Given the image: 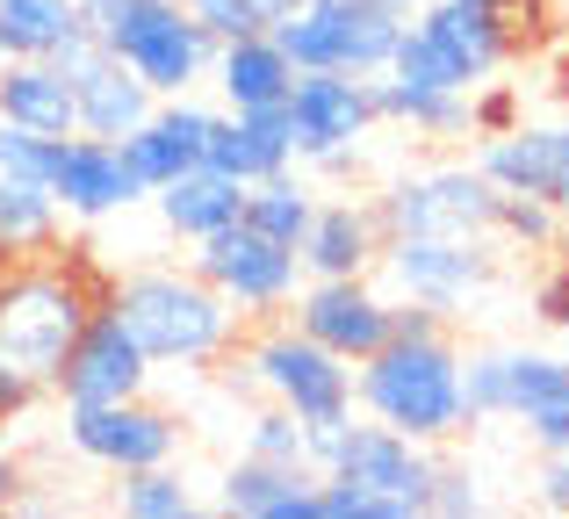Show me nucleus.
<instances>
[{"mask_svg":"<svg viewBox=\"0 0 569 519\" xmlns=\"http://www.w3.org/2000/svg\"><path fill=\"white\" fill-rule=\"evenodd\" d=\"M209 123H217V109H202V101H188V94H159L152 116L116 144H123V159L138 167L144 188H167V181H181L188 167H202Z\"/></svg>","mask_w":569,"mask_h":519,"instance_id":"aec40b11","label":"nucleus"},{"mask_svg":"<svg viewBox=\"0 0 569 519\" xmlns=\"http://www.w3.org/2000/svg\"><path fill=\"white\" fill-rule=\"evenodd\" d=\"M144 382H152V353L130 339V325L101 296V310L87 318V332L72 339L66 368H58L51 397H66V405H116V397H144Z\"/></svg>","mask_w":569,"mask_h":519,"instance_id":"dca6fc26","label":"nucleus"},{"mask_svg":"<svg viewBox=\"0 0 569 519\" xmlns=\"http://www.w3.org/2000/svg\"><path fill=\"white\" fill-rule=\"evenodd\" d=\"M382 239H490L498 231V181L483 167L397 173L376 196Z\"/></svg>","mask_w":569,"mask_h":519,"instance_id":"1a4fd4ad","label":"nucleus"},{"mask_svg":"<svg viewBox=\"0 0 569 519\" xmlns=\"http://www.w3.org/2000/svg\"><path fill=\"white\" fill-rule=\"evenodd\" d=\"M181 8L194 14V22L209 29L217 43H231V37H252V29H267V8L260 0H181Z\"/></svg>","mask_w":569,"mask_h":519,"instance_id":"f704fd0d","label":"nucleus"},{"mask_svg":"<svg viewBox=\"0 0 569 519\" xmlns=\"http://www.w3.org/2000/svg\"><path fill=\"white\" fill-rule=\"evenodd\" d=\"M101 281L80 260L51 253H8L0 267V361L37 390H58L72 339L87 332V318L101 310Z\"/></svg>","mask_w":569,"mask_h":519,"instance_id":"f257e3e1","label":"nucleus"},{"mask_svg":"<svg viewBox=\"0 0 569 519\" xmlns=\"http://www.w3.org/2000/svg\"><path fill=\"white\" fill-rule=\"evenodd\" d=\"M202 167L223 173V181L252 188L267 181V173L296 167V138H289V109H223L217 123H209V144H202Z\"/></svg>","mask_w":569,"mask_h":519,"instance_id":"412c9836","label":"nucleus"},{"mask_svg":"<svg viewBox=\"0 0 569 519\" xmlns=\"http://www.w3.org/2000/svg\"><path fill=\"white\" fill-rule=\"evenodd\" d=\"M194 275H202L238 318L267 325V318H281V310L296 303V289H303V253L281 246V239H267V231H252V224H223L217 239L194 246Z\"/></svg>","mask_w":569,"mask_h":519,"instance_id":"9d476101","label":"nucleus"},{"mask_svg":"<svg viewBox=\"0 0 569 519\" xmlns=\"http://www.w3.org/2000/svg\"><path fill=\"white\" fill-rule=\"evenodd\" d=\"M389 310H397V296L376 289L368 275H303V289L289 303V325H303L339 361H368L389 339Z\"/></svg>","mask_w":569,"mask_h":519,"instance_id":"ddd939ff","label":"nucleus"},{"mask_svg":"<svg viewBox=\"0 0 569 519\" xmlns=\"http://www.w3.org/2000/svg\"><path fill=\"white\" fill-rule=\"evenodd\" d=\"M376 267L389 296H411V303L461 318V303H476L498 275V239H382Z\"/></svg>","mask_w":569,"mask_h":519,"instance_id":"f8f14e48","label":"nucleus"},{"mask_svg":"<svg viewBox=\"0 0 569 519\" xmlns=\"http://www.w3.org/2000/svg\"><path fill=\"white\" fill-rule=\"evenodd\" d=\"M246 455H267V462H310V426H296V411L267 405V411H252V426H246Z\"/></svg>","mask_w":569,"mask_h":519,"instance_id":"473e14b6","label":"nucleus"},{"mask_svg":"<svg viewBox=\"0 0 569 519\" xmlns=\"http://www.w3.org/2000/svg\"><path fill=\"white\" fill-rule=\"evenodd\" d=\"M512 0H418L382 72L432 87H483L512 58Z\"/></svg>","mask_w":569,"mask_h":519,"instance_id":"20e7f679","label":"nucleus"},{"mask_svg":"<svg viewBox=\"0 0 569 519\" xmlns=\"http://www.w3.org/2000/svg\"><path fill=\"white\" fill-rule=\"evenodd\" d=\"M389 8H403V14H411V8H418V0H389Z\"/></svg>","mask_w":569,"mask_h":519,"instance_id":"a18cd8bd","label":"nucleus"},{"mask_svg":"<svg viewBox=\"0 0 569 519\" xmlns=\"http://www.w3.org/2000/svg\"><path fill=\"white\" fill-rule=\"evenodd\" d=\"M223 512L246 519H318V469L310 462H267V455H238L217 483Z\"/></svg>","mask_w":569,"mask_h":519,"instance_id":"4be33fe9","label":"nucleus"},{"mask_svg":"<svg viewBox=\"0 0 569 519\" xmlns=\"http://www.w3.org/2000/svg\"><path fill=\"white\" fill-rule=\"evenodd\" d=\"M231 382H246L267 405L296 411V426H310V433H332L339 419H353V361H339L332 347H318L289 318L252 332V347L238 353Z\"/></svg>","mask_w":569,"mask_h":519,"instance_id":"423d86ee","label":"nucleus"},{"mask_svg":"<svg viewBox=\"0 0 569 519\" xmlns=\"http://www.w3.org/2000/svg\"><path fill=\"white\" fill-rule=\"evenodd\" d=\"M51 167H58V138H43V130H22V123H0V173L51 188Z\"/></svg>","mask_w":569,"mask_h":519,"instance_id":"72a5a7b5","label":"nucleus"},{"mask_svg":"<svg viewBox=\"0 0 569 519\" xmlns=\"http://www.w3.org/2000/svg\"><path fill=\"white\" fill-rule=\"evenodd\" d=\"M37 397H43L37 382H22V376H14L8 361H0V426H14V419H22L29 405H37Z\"/></svg>","mask_w":569,"mask_h":519,"instance_id":"ea45409f","label":"nucleus"},{"mask_svg":"<svg viewBox=\"0 0 569 519\" xmlns=\"http://www.w3.org/2000/svg\"><path fill=\"white\" fill-rule=\"evenodd\" d=\"M461 390H469L476 419H533V411L562 405L569 382H562V353L483 347V353H461Z\"/></svg>","mask_w":569,"mask_h":519,"instance_id":"2eb2a0df","label":"nucleus"},{"mask_svg":"<svg viewBox=\"0 0 569 519\" xmlns=\"http://www.w3.org/2000/svg\"><path fill=\"white\" fill-rule=\"evenodd\" d=\"M51 196L66 217H116L130 210V202H144L152 188L138 181V167L123 159V144L116 138H87V130H72V138H58V167H51Z\"/></svg>","mask_w":569,"mask_h":519,"instance_id":"a211bd4d","label":"nucleus"},{"mask_svg":"<svg viewBox=\"0 0 569 519\" xmlns=\"http://www.w3.org/2000/svg\"><path fill=\"white\" fill-rule=\"evenodd\" d=\"M562 382H569V353H562Z\"/></svg>","mask_w":569,"mask_h":519,"instance_id":"49530a36","label":"nucleus"},{"mask_svg":"<svg viewBox=\"0 0 569 519\" xmlns=\"http://www.w3.org/2000/svg\"><path fill=\"white\" fill-rule=\"evenodd\" d=\"M0 506H14V462H8V448H0Z\"/></svg>","mask_w":569,"mask_h":519,"instance_id":"79ce46f5","label":"nucleus"},{"mask_svg":"<svg viewBox=\"0 0 569 519\" xmlns=\"http://www.w3.org/2000/svg\"><path fill=\"white\" fill-rule=\"evenodd\" d=\"M476 167L505 188V196H541V202H569V123H527L519 116L512 130L483 138Z\"/></svg>","mask_w":569,"mask_h":519,"instance_id":"6ab92c4d","label":"nucleus"},{"mask_svg":"<svg viewBox=\"0 0 569 519\" xmlns=\"http://www.w3.org/2000/svg\"><path fill=\"white\" fill-rule=\"evenodd\" d=\"M80 37V0H0V58H66Z\"/></svg>","mask_w":569,"mask_h":519,"instance_id":"cd10ccee","label":"nucleus"},{"mask_svg":"<svg viewBox=\"0 0 569 519\" xmlns=\"http://www.w3.org/2000/svg\"><path fill=\"white\" fill-rule=\"evenodd\" d=\"M519 426H527V440L541 455H569V397H562V405H548V411H533V419H519Z\"/></svg>","mask_w":569,"mask_h":519,"instance_id":"4c0bfd02","label":"nucleus"},{"mask_svg":"<svg viewBox=\"0 0 569 519\" xmlns=\"http://www.w3.org/2000/svg\"><path fill=\"white\" fill-rule=\"evenodd\" d=\"M310 462H318V477L382 498L389 519H418L432 498V477H440V455L426 440L397 433V426L368 419V411L361 419H339L332 433H310Z\"/></svg>","mask_w":569,"mask_h":519,"instance_id":"0eeeda50","label":"nucleus"},{"mask_svg":"<svg viewBox=\"0 0 569 519\" xmlns=\"http://www.w3.org/2000/svg\"><path fill=\"white\" fill-rule=\"evenodd\" d=\"M533 318H541V325H569V260H562V275H548L541 289H533Z\"/></svg>","mask_w":569,"mask_h":519,"instance_id":"58836bf2","label":"nucleus"},{"mask_svg":"<svg viewBox=\"0 0 569 519\" xmlns=\"http://www.w3.org/2000/svg\"><path fill=\"white\" fill-rule=\"evenodd\" d=\"M0 123L43 130V138H72V80L58 58H0Z\"/></svg>","mask_w":569,"mask_h":519,"instance_id":"393cba45","label":"nucleus"},{"mask_svg":"<svg viewBox=\"0 0 569 519\" xmlns=\"http://www.w3.org/2000/svg\"><path fill=\"white\" fill-rule=\"evenodd\" d=\"M556 253L569 260V202H562V210H556Z\"/></svg>","mask_w":569,"mask_h":519,"instance_id":"c03bdc74","label":"nucleus"},{"mask_svg":"<svg viewBox=\"0 0 569 519\" xmlns=\"http://www.w3.org/2000/svg\"><path fill=\"white\" fill-rule=\"evenodd\" d=\"M152 202H159V224H167L173 239H181V246H202V239H217L223 224H238L246 188L223 181V173H209V167H188L181 181L152 188Z\"/></svg>","mask_w":569,"mask_h":519,"instance_id":"a878e982","label":"nucleus"},{"mask_svg":"<svg viewBox=\"0 0 569 519\" xmlns=\"http://www.w3.org/2000/svg\"><path fill=\"white\" fill-rule=\"evenodd\" d=\"M209 80H217L223 109H274V101H289V87H296V58L274 43V29H252V37L217 43Z\"/></svg>","mask_w":569,"mask_h":519,"instance_id":"b1692460","label":"nucleus"},{"mask_svg":"<svg viewBox=\"0 0 569 519\" xmlns=\"http://www.w3.org/2000/svg\"><path fill=\"white\" fill-rule=\"evenodd\" d=\"M94 43H109L152 94H194L217 66V37L181 0H80Z\"/></svg>","mask_w":569,"mask_h":519,"instance_id":"39448f33","label":"nucleus"},{"mask_svg":"<svg viewBox=\"0 0 569 519\" xmlns=\"http://www.w3.org/2000/svg\"><path fill=\"white\" fill-rule=\"evenodd\" d=\"M58 66H66V80H72V116H80L87 138H130V130L152 116V101H159L109 43H94V29H87Z\"/></svg>","mask_w":569,"mask_h":519,"instance_id":"f3484780","label":"nucleus"},{"mask_svg":"<svg viewBox=\"0 0 569 519\" xmlns=\"http://www.w3.org/2000/svg\"><path fill=\"white\" fill-rule=\"evenodd\" d=\"M426 512H440V519H476V512H483V491H476L469 469H440V477H432Z\"/></svg>","mask_w":569,"mask_h":519,"instance_id":"e433bc0d","label":"nucleus"},{"mask_svg":"<svg viewBox=\"0 0 569 519\" xmlns=\"http://www.w3.org/2000/svg\"><path fill=\"white\" fill-rule=\"evenodd\" d=\"M541 506L569 519V455H548L541 462Z\"/></svg>","mask_w":569,"mask_h":519,"instance_id":"a19ab883","label":"nucleus"},{"mask_svg":"<svg viewBox=\"0 0 569 519\" xmlns=\"http://www.w3.org/2000/svg\"><path fill=\"white\" fill-rule=\"evenodd\" d=\"M116 506H123L130 519H188L194 512V491L181 483V469H173V462H152V469H123Z\"/></svg>","mask_w":569,"mask_h":519,"instance_id":"7c9ffc66","label":"nucleus"},{"mask_svg":"<svg viewBox=\"0 0 569 519\" xmlns=\"http://www.w3.org/2000/svg\"><path fill=\"white\" fill-rule=\"evenodd\" d=\"M281 109H289L296 159L332 167V173H347L353 159H361V138L382 123L376 116V80H361V72H296V87H289Z\"/></svg>","mask_w":569,"mask_h":519,"instance_id":"9b49d317","label":"nucleus"},{"mask_svg":"<svg viewBox=\"0 0 569 519\" xmlns=\"http://www.w3.org/2000/svg\"><path fill=\"white\" fill-rule=\"evenodd\" d=\"M58 196L37 181H14V173H0V260L8 253H51L58 246Z\"/></svg>","mask_w":569,"mask_h":519,"instance_id":"c756f323","label":"nucleus"},{"mask_svg":"<svg viewBox=\"0 0 569 519\" xmlns=\"http://www.w3.org/2000/svg\"><path fill=\"white\" fill-rule=\"evenodd\" d=\"M296 253H303V275H376V260H382L376 202H353V196L318 202V217H310Z\"/></svg>","mask_w":569,"mask_h":519,"instance_id":"5701e85b","label":"nucleus"},{"mask_svg":"<svg viewBox=\"0 0 569 519\" xmlns=\"http://www.w3.org/2000/svg\"><path fill=\"white\" fill-rule=\"evenodd\" d=\"M403 37V8L389 0H303L274 22V43L296 58V72H361L376 80Z\"/></svg>","mask_w":569,"mask_h":519,"instance_id":"6e6552de","label":"nucleus"},{"mask_svg":"<svg viewBox=\"0 0 569 519\" xmlns=\"http://www.w3.org/2000/svg\"><path fill=\"white\" fill-rule=\"evenodd\" d=\"M353 411L426 440V448L461 440L476 426V411H469V390H461L455 332H426V339L389 332L368 361H353Z\"/></svg>","mask_w":569,"mask_h":519,"instance_id":"f03ea898","label":"nucleus"},{"mask_svg":"<svg viewBox=\"0 0 569 519\" xmlns=\"http://www.w3.org/2000/svg\"><path fill=\"white\" fill-rule=\"evenodd\" d=\"M66 440L72 455H87L94 469H152V462H173L181 448V419L144 397H116V405H66Z\"/></svg>","mask_w":569,"mask_h":519,"instance_id":"4468645a","label":"nucleus"},{"mask_svg":"<svg viewBox=\"0 0 569 519\" xmlns=\"http://www.w3.org/2000/svg\"><path fill=\"white\" fill-rule=\"evenodd\" d=\"M109 310L130 325L152 368H209L238 347V310L209 289L194 267H138V275L109 281Z\"/></svg>","mask_w":569,"mask_h":519,"instance_id":"7ed1b4c3","label":"nucleus"},{"mask_svg":"<svg viewBox=\"0 0 569 519\" xmlns=\"http://www.w3.org/2000/svg\"><path fill=\"white\" fill-rule=\"evenodd\" d=\"M490 239L527 246V253H556V202H541V196H505V188H498V231H490Z\"/></svg>","mask_w":569,"mask_h":519,"instance_id":"2f4dec72","label":"nucleus"},{"mask_svg":"<svg viewBox=\"0 0 569 519\" xmlns=\"http://www.w3.org/2000/svg\"><path fill=\"white\" fill-rule=\"evenodd\" d=\"M260 8H267V29H274L281 14H296V8H303V0H260Z\"/></svg>","mask_w":569,"mask_h":519,"instance_id":"37998d69","label":"nucleus"},{"mask_svg":"<svg viewBox=\"0 0 569 519\" xmlns=\"http://www.w3.org/2000/svg\"><path fill=\"white\" fill-rule=\"evenodd\" d=\"M512 123H519V94L512 87H498V80L469 87V130L476 138H498V130H512Z\"/></svg>","mask_w":569,"mask_h":519,"instance_id":"c9c22d12","label":"nucleus"},{"mask_svg":"<svg viewBox=\"0 0 569 519\" xmlns=\"http://www.w3.org/2000/svg\"><path fill=\"white\" fill-rule=\"evenodd\" d=\"M310 217H318V188H310L296 167H281V173H267V181L246 188V210H238V224L267 231V239H281V246H303Z\"/></svg>","mask_w":569,"mask_h":519,"instance_id":"c85d7f7f","label":"nucleus"},{"mask_svg":"<svg viewBox=\"0 0 569 519\" xmlns=\"http://www.w3.org/2000/svg\"><path fill=\"white\" fill-rule=\"evenodd\" d=\"M376 116L418 130V138H461L469 130V87H432V80L376 72Z\"/></svg>","mask_w":569,"mask_h":519,"instance_id":"bb28decb","label":"nucleus"}]
</instances>
